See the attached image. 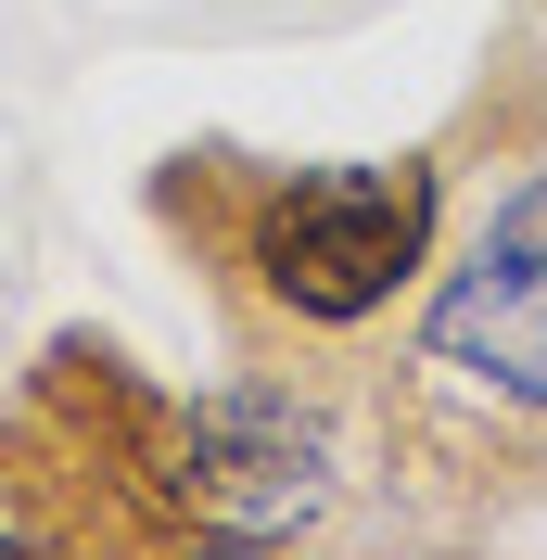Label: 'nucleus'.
Wrapping results in <instances>:
<instances>
[{
	"instance_id": "f257e3e1",
	"label": "nucleus",
	"mask_w": 547,
	"mask_h": 560,
	"mask_svg": "<svg viewBox=\"0 0 547 560\" xmlns=\"http://www.w3.org/2000/svg\"><path fill=\"white\" fill-rule=\"evenodd\" d=\"M408 446L458 471H547V178H522L484 217V243L445 268L408 345Z\"/></svg>"
},
{
	"instance_id": "f03ea898",
	"label": "nucleus",
	"mask_w": 547,
	"mask_h": 560,
	"mask_svg": "<svg viewBox=\"0 0 547 560\" xmlns=\"http://www.w3.org/2000/svg\"><path fill=\"white\" fill-rule=\"evenodd\" d=\"M433 217H445L433 153H395V166H280V178H242L230 268L293 331H357V318H382L433 268Z\"/></svg>"
}]
</instances>
